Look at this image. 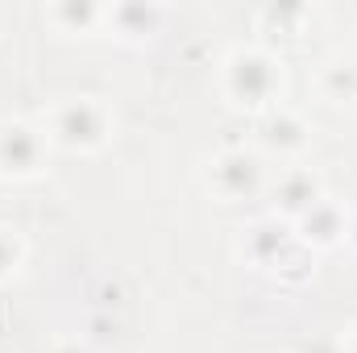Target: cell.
<instances>
[{"label":"cell","instance_id":"cell-14","mask_svg":"<svg viewBox=\"0 0 357 353\" xmlns=\"http://www.w3.org/2000/svg\"><path fill=\"white\" fill-rule=\"evenodd\" d=\"M341 353H357V324L354 329H345V337H341Z\"/></svg>","mask_w":357,"mask_h":353},{"label":"cell","instance_id":"cell-6","mask_svg":"<svg viewBox=\"0 0 357 353\" xmlns=\"http://www.w3.org/2000/svg\"><path fill=\"white\" fill-rule=\"evenodd\" d=\"M307 146H312V121H307L299 108H291L287 100L274 104L262 117H254V150H258L266 163H274V158H278L282 167L303 163Z\"/></svg>","mask_w":357,"mask_h":353},{"label":"cell","instance_id":"cell-11","mask_svg":"<svg viewBox=\"0 0 357 353\" xmlns=\"http://www.w3.org/2000/svg\"><path fill=\"white\" fill-rule=\"evenodd\" d=\"M316 84H320L328 104H349V108H357V63H328Z\"/></svg>","mask_w":357,"mask_h":353},{"label":"cell","instance_id":"cell-1","mask_svg":"<svg viewBox=\"0 0 357 353\" xmlns=\"http://www.w3.org/2000/svg\"><path fill=\"white\" fill-rule=\"evenodd\" d=\"M216 88H220L229 108L262 117L274 104H282V91H287L282 54L274 46H266V42H241V46H233L220 59Z\"/></svg>","mask_w":357,"mask_h":353},{"label":"cell","instance_id":"cell-4","mask_svg":"<svg viewBox=\"0 0 357 353\" xmlns=\"http://www.w3.org/2000/svg\"><path fill=\"white\" fill-rule=\"evenodd\" d=\"M54 146L42 129V121L8 117L0 121V179L4 183H33L50 171Z\"/></svg>","mask_w":357,"mask_h":353},{"label":"cell","instance_id":"cell-15","mask_svg":"<svg viewBox=\"0 0 357 353\" xmlns=\"http://www.w3.org/2000/svg\"><path fill=\"white\" fill-rule=\"evenodd\" d=\"M345 246H349V250L357 254V208L349 212V233H345Z\"/></svg>","mask_w":357,"mask_h":353},{"label":"cell","instance_id":"cell-3","mask_svg":"<svg viewBox=\"0 0 357 353\" xmlns=\"http://www.w3.org/2000/svg\"><path fill=\"white\" fill-rule=\"evenodd\" d=\"M237 258L262 274H278V278H291V266H303L307 270V250L299 246L295 229L278 216H258L241 229L237 237Z\"/></svg>","mask_w":357,"mask_h":353},{"label":"cell","instance_id":"cell-13","mask_svg":"<svg viewBox=\"0 0 357 353\" xmlns=\"http://www.w3.org/2000/svg\"><path fill=\"white\" fill-rule=\"evenodd\" d=\"M50 353H96L88 341H79V337H63V341H54Z\"/></svg>","mask_w":357,"mask_h":353},{"label":"cell","instance_id":"cell-12","mask_svg":"<svg viewBox=\"0 0 357 353\" xmlns=\"http://www.w3.org/2000/svg\"><path fill=\"white\" fill-rule=\"evenodd\" d=\"M29 262V241L21 237V229L13 225H0V287L13 283Z\"/></svg>","mask_w":357,"mask_h":353},{"label":"cell","instance_id":"cell-7","mask_svg":"<svg viewBox=\"0 0 357 353\" xmlns=\"http://www.w3.org/2000/svg\"><path fill=\"white\" fill-rule=\"evenodd\" d=\"M266 195H270V216L295 225L303 212H312L328 195V187H324V175L316 167L291 163V167H278V175H270Z\"/></svg>","mask_w":357,"mask_h":353},{"label":"cell","instance_id":"cell-8","mask_svg":"<svg viewBox=\"0 0 357 353\" xmlns=\"http://www.w3.org/2000/svg\"><path fill=\"white\" fill-rule=\"evenodd\" d=\"M349 212H354V208H345L341 200L324 195V200H320L312 212H303L291 229H295V237H299V246H303L307 254H328V250H341V246H345Z\"/></svg>","mask_w":357,"mask_h":353},{"label":"cell","instance_id":"cell-2","mask_svg":"<svg viewBox=\"0 0 357 353\" xmlns=\"http://www.w3.org/2000/svg\"><path fill=\"white\" fill-rule=\"evenodd\" d=\"M42 129H46V137H50L54 150L88 158V154H100L112 142L116 112L100 96H63V100H54L46 108Z\"/></svg>","mask_w":357,"mask_h":353},{"label":"cell","instance_id":"cell-10","mask_svg":"<svg viewBox=\"0 0 357 353\" xmlns=\"http://www.w3.org/2000/svg\"><path fill=\"white\" fill-rule=\"evenodd\" d=\"M46 21H50L59 33L88 38V33H96V29H104L108 4H96V0H59V4L46 8Z\"/></svg>","mask_w":357,"mask_h":353},{"label":"cell","instance_id":"cell-5","mask_svg":"<svg viewBox=\"0 0 357 353\" xmlns=\"http://www.w3.org/2000/svg\"><path fill=\"white\" fill-rule=\"evenodd\" d=\"M270 187V163L254 146H229L208 158V191L220 204H245L266 195Z\"/></svg>","mask_w":357,"mask_h":353},{"label":"cell","instance_id":"cell-9","mask_svg":"<svg viewBox=\"0 0 357 353\" xmlns=\"http://www.w3.org/2000/svg\"><path fill=\"white\" fill-rule=\"evenodd\" d=\"M158 25H162V8L158 4H142V0L108 4V21H104V29H112L116 38H129V42H142V38L158 33Z\"/></svg>","mask_w":357,"mask_h":353}]
</instances>
